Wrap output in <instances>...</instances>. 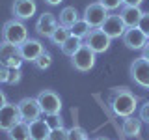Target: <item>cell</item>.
<instances>
[{
	"instance_id": "cell-10",
	"label": "cell",
	"mask_w": 149,
	"mask_h": 140,
	"mask_svg": "<svg viewBox=\"0 0 149 140\" xmlns=\"http://www.w3.org/2000/svg\"><path fill=\"white\" fill-rule=\"evenodd\" d=\"M121 39H123V45L127 47V49H130V50H142L149 37L143 34L138 26H134V28H127L125 34L121 36Z\"/></svg>"
},
{
	"instance_id": "cell-6",
	"label": "cell",
	"mask_w": 149,
	"mask_h": 140,
	"mask_svg": "<svg viewBox=\"0 0 149 140\" xmlns=\"http://www.w3.org/2000/svg\"><path fill=\"white\" fill-rule=\"evenodd\" d=\"M71 64H73V67L77 69V71L86 73L95 65V52H93L88 45H82L80 49L71 56Z\"/></svg>"
},
{
	"instance_id": "cell-33",
	"label": "cell",
	"mask_w": 149,
	"mask_h": 140,
	"mask_svg": "<svg viewBox=\"0 0 149 140\" xmlns=\"http://www.w3.org/2000/svg\"><path fill=\"white\" fill-rule=\"evenodd\" d=\"M142 58L149 60V39H147V43L143 45V49H142Z\"/></svg>"
},
{
	"instance_id": "cell-30",
	"label": "cell",
	"mask_w": 149,
	"mask_h": 140,
	"mask_svg": "<svg viewBox=\"0 0 149 140\" xmlns=\"http://www.w3.org/2000/svg\"><path fill=\"white\" fill-rule=\"evenodd\" d=\"M138 118L142 120V123H149V101H146L138 110Z\"/></svg>"
},
{
	"instance_id": "cell-29",
	"label": "cell",
	"mask_w": 149,
	"mask_h": 140,
	"mask_svg": "<svg viewBox=\"0 0 149 140\" xmlns=\"http://www.w3.org/2000/svg\"><path fill=\"white\" fill-rule=\"evenodd\" d=\"M21 67H11L9 69V77H8V84H17L19 80H21Z\"/></svg>"
},
{
	"instance_id": "cell-25",
	"label": "cell",
	"mask_w": 149,
	"mask_h": 140,
	"mask_svg": "<svg viewBox=\"0 0 149 140\" xmlns=\"http://www.w3.org/2000/svg\"><path fill=\"white\" fill-rule=\"evenodd\" d=\"M88 138H90V136H88L86 129L78 127V125L67 129V140H88Z\"/></svg>"
},
{
	"instance_id": "cell-38",
	"label": "cell",
	"mask_w": 149,
	"mask_h": 140,
	"mask_svg": "<svg viewBox=\"0 0 149 140\" xmlns=\"http://www.w3.org/2000/svg\"><path fill=\"white\" fill-rule=\"evenodd\" d=\"M88 140H90V138H88Z\"/></svg>"
},
{
	"instance_id": "cell-5",
	"label": "cell",
	"mask_w": 149,
	"mask_h": 140,
	"mask_svg": "<svg viewBox=\"0 0 149 140\" xmlns=\"http://www.w3.org/2000/svg\"><path fill=\"white\" fill-rule=\"evenodd\" d=\"M17 108H19V116H21L22 121L30 123L37 118H41V106L37 103V97H22L21 101L17 103Z\"/></svg>"
},
{
	"instance_id": "cell-27",
	"label": "cell",
	"mask_w": 149,
	"mask_h": 140,
	"mask_svg": "<svg viewBox=\"0 0 149 140\" xmlns=\"http://www.w3.org/2000/svg\"><path fill=\"white\" fill-rule=\"evenodd\" d=\"M138 28L149 37V11H143V13H142V17H140V22H138Z\"/></svg>"
},
{
	"instance_id": "cell-26",
	"label": "cell",
	"mask_w": 149,
	"mask_h": 140,
	"mask_svg": "<svg viewBox=\"0 0 149 140\" xmlns=\"http://www.w3.org/2000/svg\"><path fill=\"white\" fill-rule=\"evenodd\" d=\"M47 140H67V129L65 127H54L50 129Z\"/></svg>"
},
{
	"instance_id": "cell-11",
	"label": "cell",
	"mask_w": 149,
	"mask_h": 140,
	"mask_svg": "<svg viewBox=\"0 0 149 140\" xmlns=\"http://www.w3.org/2000/svg\"><path fill=\"white\" fill-rule=\"evenodd\" d=\"M21 121V116H19V108L15 103H6V105L0 108V131L8 133L9 129L15 123Z\"/></svg>"
},
{
	"instance_id": "cell-19",
	"label": "cell",
	"mask_w": 149,
	"mask_h": 140,
	"mask_svg": "<svg viewBox=\"0 0 149 140\" xmlns=\"http://www.w3.org/2000/svg\"><path fill=\"white\" fill-rule=\"evenodd\" d=\"M78 9L74 6H67L60 11V19H58V24L60 26H65V28H71L74 22L78 21Z\"/></svg>"
},
{
	"instance_id": "cell-16",
	"label": "cell",
	"mask_w": 149,
	"mask_h": 140,
	"mask_svg": "<svg viewBox=\"0 0 149 140\" xmlns=\"http://www.w3.org/2000/svg\"><path fill=\"white\" fill-rule=\"evenodd\" d=\"M142 13L143 11L140 9V6H127V4H123L118 15L121 17V21H123V24L127 28H134V26H138Z\"/></svg>"
},
{
	"instance_id": "cell-21",
	"label": "cell",
	"mask_w": 149,
	"mask_h": 140,
	"mask_svg": "<svg viewBox=\"0 0 149 140\" xmlns=\"http://www.w3.org/2000/svg\"><path fill=\"white\" fill-rule=\"evenodd\" d=\"M82 45H84V39H80V37H77V36H69L67 41L62 45V52H63L65 56H69V58H71V56L77 52V50L80 49Z\"/></svg>"
},
{
	"instance_id": "cell-28",
	"label": "cell",
	"mask_w": 149,
	"mask_h": 140,
	"mask_svg": "<svg viewBox=\"0 0 149 140\" xmlns=\"http://www.w3.org/2000/svg\"><path fill=\"white\" fill-rule=\"evenodd\" d=\"M101 6H104L108 11H114V9H119L123 6V0H99Z\"/></svg>"
},
{
	"instance_id": "cell-7",
	"label": "cell",
	"mask_w": 149,
	"mask_h": 140,
	"mask_svg": "<svg viewBox=\"0 0 149 140\" xmlns=\"http://www.w3.org/2000/svg\"><path fill=\"white\" fill-rule=\"evenodd\" d=\"M22 62H24V60H22V56H21L19 45H11V43H6V41L0 43V64L8 65V67L11 69V67H21Z\"/></svg>"
},
{
	"instance_id": "cell-14",
	"label": "cell",
	"mask_w": 149,
	"mask_h": 140,
	"mask_svg": "<svg viewBox=\"0 0 149 140\" xmlns=\"http://www.w3.org/2000/svg\"><path fill=\"white\" fill-rule=\"evenodd\" d=\"M11 11L15 19L19 21H26V19H32L37 11V4L36 0H15L11 6Z\"/></svg>"
},
{
	"instance_id": "cell-20",
	"label": "cell",
	"mask_w": 149,
	"mask_h": 140,
	"mask_svg": "<svg viewBox=\"0 0 149 140\" xmlns=\"http://www.w3.org/2000/svg\"><path fill=\"white\" fill-rule=\"evenodd\" d=\"M8 138L9 140H30V131H28V123L26 121H19L11 129L8 131Z\"/></svg>"
},
{
	"instance_id": "cell-24",
	"label": "cell",
	"mask_w": 149,
	"mask_h": 140,
	"mask_svg": "<svg viewBox=\"0 0 149 140\" xmlns=\"http://www.w3.org/2000/svg\"><path fill=\"white\" fill-rule=\"evenodd\" d=\"M34 65L37 69H41V71H45V69H49L50 65H52V54L49 52V50H43L39 56H37V60L34 62Z\"/></svg>"
},
{
	"instance_id": "cell-9",
	"label": "cell",
	"mask_w": 149,
	"mask_h": 140,
	"mask_svg": "<svg viewBox=\"0 0 149 140\" xmlns=\"http://www.w3.org/2000/svg\"><path fill=\"white\" fill-rule=\"evenodd\" d=\"M108 15H110V13H108V9H106L104 6H101L99 2H91V4L86 6V9H84V17L82 19L91 28H99L102 22L106 21Z\"/></svg>"
},
{
	"instance_id": "cell-35",
	"label": "cell",
	"mask_w": 149,
	"mask_h": 140,
	"mask_svg": "<svg viewBox=\"0 0 149 140\" xmlns=\"http://www.w3.org/2000/svg\"><path fill=\"white\" fill-rule=\"evenodd\" d=\"M6 103H8V97H6V93L0 90V108H2V106L6 105Z\"/></svg>"
},
{
	"instance_id": "cell-13",
	"label": "cell",
	"mask_w": 149,
	"mask_h": 140,
	"mask_svg": "<svg viewBox=\"0 0 149 140\" xmlns=\"http://www.w3.org/2000/svg\"><path fill=\"white\" fill-rule=\"evenodd\" d=\"M19 49H21V56L24 62H32L34 64L37 60V56L45 50L43 43H41L39 39H34V37H28L22 45H19Z\"/></svg>"
},
{
	"instance_id": "cell-37",
	"label": "cell",
	"mask_w": 149,
	"mask_h": 140,
	"mask_svg": "<svg viewBox=\"0 0 149 140\" xmlns=\"http://www.w3.org/2000/svg\"><path fill=\"white\" fill-rule=\"evenodd\" d=\"M93 140H110V138H106V136H97V138H93Z\"/></svg>"
},
{
	"instance_id": "cell-15",
	"label": "cell",
	"mask_w": 149,
	"mask_h": 140,
	"mask_svg": "<svg viewBox=\"0 0 149 140\" xmlns=\"http://www.w3.org/2000/svg\"><path fill=\"white\" fill-rule=\"evenodd\" d=\"M101 28H102V32H104L110 39L121 37V36L125 34V30H127V26L123 24V21H121L119 15H108V17H106V21L101 24Z\"/></svg>"
},
{
	"instance_id": "cell-22",
	"label": "cell",
	"mask_w": 149,
	"mask_h": 140,
	"mask_svg": "<svg viewBox=\"0 0 149 140\" xmlns=\"http://www.w3.org/2000/svg\"><path fill=\"white\" fill-rule=\"evenodd\" d=\"M71 36V32H69V28H65V26H56V30L52 32V34H50V37L49 39L52 41L54 45H58V47H62L65 41H67V37Z\"/></svg>"
},
{
	"instance_id": "cell-4",
	"label": "cell",
	"mask_w": 149,
	"mask_h": 140,
	"mask_svg": "<svg viewBox=\"0 0 149 140\" xmlns=\"http://www.w3.org/2000/svg\"><path fill=\"white\" fill-rule=\"evenodd\" d=\"M110 37L102 32V28H91L90 32H88V36L84 37V45H88L90 49L93 50L95 54H101V52H106L110 47Z\"/></svg>"
},
{
	"instance_id": "cell-3",
	"label": "cell",
	"mask_w": 149,
	"mask_h": 140,
	"mask_svg": "<svg viewBox=\"0 0 149 140\" xmlns=\"http://www.w3.org/2000/svg\"><path fill=\"white\" fill-rule=\"evenodd\" d=\"M37 103H39L41 112L45 116H54L62 112V99L52 90H41L37 93Z\"/></svg>"
},
{
	"instance_id": "cell-12",
	"label": "cell",
	"mask_w": 149,
	"mask_h": 140,
	"mask_svg": "<svg viewBox=\"0 0 149 140\" xmlns=\"http://www.w3.org/2000/svg\"><path fill=\"white\" fill-rule=\"evenodd\" d=\"M56 26H58V19L50 11L41 13L39 19L36 21V32H37V36H41V37H50V34L56 30Z\"/></svg>"
},
{
	"instance_id": "cell-1",
	"label": "cell",
	"mask_w": 149,
	"mask_h": 140,
	"mask_svg": "<svg viewBox=\"0 0 149 140\" xmlns=\"http://www.w3.org/2000/svg\"><path fill=\"white\" fill-rule=\"evenodd\" d=\"M108 105L112 112L119 118H127L132 116L138 108V97L129 90L127 86L121 88H112L110 95H108Z\"/></svg>"
},
{
	"instance_id": "cell-2",
	"label": "cell",
	"mask_w": 149,
	"mask_h": 140,
	"mask_svg": "<svg viewBox=\"0 0 149 140\" xmlns=\"http://www.w3.org/2000/svg\"><path fill=\"white\" fill-rule=\"evenodd\" d=\"M28 39V28L19 19H9L2 26V41L11 45H22Z\"/></svg>"
},
{
	"instance_id": "cell-31",
	"label": "cell",
	"mask_w": 149,
	"mask_h": 140,
	"mask_svg": "<svg viewBox=\"0 0 149 140\" xmlns=\"http://www.w3.org/2000/svg\"><path fill=\"white\" fill-rule=\"evenodd\" d=\"M49 125H50V129H54V127H63V120H62V116L60 114H54V116H49Z\"/></svg>"
},
{
	"instance_id": "cell-17",
	"label": "cell",
	"mask_w": 149,
	"mask_h": 140,
	"mask_svg": "<svg viewBox=\"0 0 149 140\" xmlns=\"http://www.w3.org/2000/svg\"><path fill=\"white\" fill-rule=\"evenodd\" d=\"M28 131H30V140H47L50 133V125L45 118H37L28 123Z\"/></svg>"
},
{
	"instance_id": "cell-36",
	"label": "cell",
	"mask_w": 149,
	"mask_h": 140,
	"mask_svg": "<svg viewBox=\"0 0 149 140\" xmlns=\"http://www.w3.org/2000/svg\"><path fill=\"white\" fill-rule=\"evenodd\" d=\"M43 2H45V4H49V6H60L63 0H43Z\"/></svg>"
},
{
	"instance_id": "cell-32",
	"label": "cell",
	"mask_w": 149,
	"mask_h": 140,
	"mask_svg": "<svg viewBox=\"0 0 149 140\" xmlns=\"http://www.w3.org/2000/svg\"><path fill=\"white\" fill-rule=\"evenodd\" d=\"M8 77H9V67L0 64V84H8Z\"/></svg>"
},
{
	"instance_id": "cell-18",
	"label": "cell",
	"mask_w": 149,
	"mask_h": 140,
	"mask_svg": "<svg viewBox=\"0 0 149 140\" xmlns=\"http://www.w3.org/2000/svg\"><path fill=\"white\" fill-rule=\"evenodd\" d=\"M121 133H123L125 136H129V138L140 136V133H142V120L134 118V116H127V118H123Z\"/></svg>"
},
{
	"instance_id": "cell-34",
	"label": "cell",
	"mask_w": 149,
	"mask_h": 140,
	"mask_svg": "<svg viewBox=\"0 0 149 140\" xmlns=\"http://www.w3.org/2000/svg\"><path fill=\"white\" fill-rule=\"evenodd\" d=\"M143 0H123V4H127V6H140Z\"/></svg>"
},
{
	"instance_id": "cell-8",
	"label": "cell",
	"mask_w": 149,
	"mask_h": 140,
	"mask_svg": "<svg viewBox=\"0 0 149 140\" xmlns=\"http://www.w3.org/2000/svg\"><path fill=\"white\" fill-rule=\"evenodd\" d=\"M130 78L138 84L140 88L149 90V60L146 58H136L130 64Z\"/></svg>"
},
{
	"instance_id": "cell-23",
	"label": "cell",
	"mask_w": 149,
	"mask_h": 140,
	"mask_svg": "<svg viewBox=\"0 0 149 140\" xmlns=\"http://www.w3.org/2000/svg\"><path fill=\"white\" fill-rule=\"evenodd\" d=\"M91 30V26L88 24L84 19H78L74 24L69 28V32H71V36H77V37H80V39H84V37L88 36V32Z\"/></svg>"
}]
</instances>
